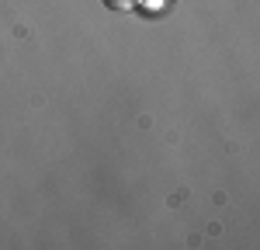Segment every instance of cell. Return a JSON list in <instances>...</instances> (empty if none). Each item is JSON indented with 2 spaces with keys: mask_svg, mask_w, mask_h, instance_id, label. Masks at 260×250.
Wrapping results in <instances>:
<instances>
[{
  "mask_svg": "<svg viewBox=\"0 0 260 250\" xmlns=\"http://www.w3.org/2000/svg\"><path fill=\"white\" fill-rule=\"evenodd\" d=\"M108 11H115V14H125V11H136V0H101Z\"/></svg>",
  "mask_w": 260,
  "mask_h": 250,
  "instance_id": "obj_2",
  "label": "cell"
},
{
  "mask_svg": "<svg viewBox=\"0 0 260 250\" xmlns=\"http://www.w3.org/2000/svg\"><path fill=\"white\" fill-rule=\"evenodd\" d=\"M163 4H167V0H136V11L149 18V14H156V11H163Z\"/></svg>",
  "mask_w": 260,
  "mask_h": 250,
  "instance_id": "obj_1",
  "label": "cell"
}]
</instances>
